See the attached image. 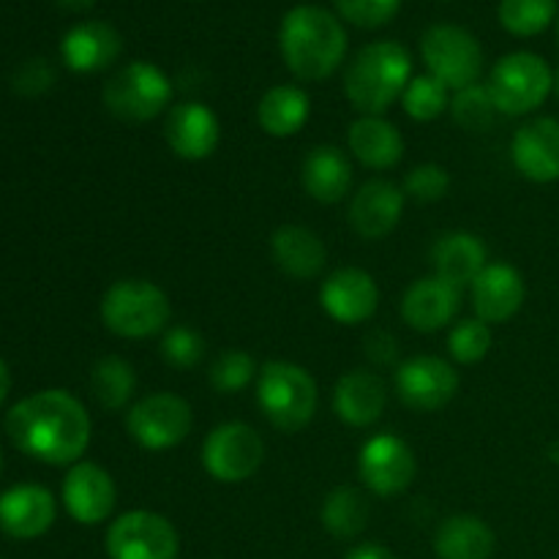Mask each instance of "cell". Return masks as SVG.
<instances>
[{
	"label": "cell",
	"mask_w": 559,
	"mask_h": 559,
	"mask_svg": "<svg viewBox=\"0 0 559 559\" xmlns=\"http://www.w3.org/2000/svg\"><path fill=\"white\" fill-rule=\"evenodd\" d=\"M11 445L36 462L63 467L76 464L91 445V415L69 391H38L5 415Z\"/></svg>",
	"instance_id": "1"
},
{
	"label": "cell",
	"mask_w": 559,
	"mask_h": 559,
	"mask_svg": "<svg viewBox=\"0 0 559 559\" xmlns=\"http://www.w3.org/2000/svg\"><path fill=\"white\" fill-rule=\"evenodd\" d=\"M287 69L304 82L328 80L347 55V31L331 11L320 5H298L278 31Z\"/></svg>",
	"instance_id": "2"
},
{
	"label": "cell",
	"mask_w": 559,
	"mask_h": 559,
	"mask_svg": "<svg viewBox=\"0 0 559 559\" xmlns=\"http://www.w3.org/2000/svg\"><path fill=\"white\" fill-rule=\"evenodd\" d=\"M413 80V58L399 41L366 44L344 74V93L364 115H382L404 96Z\"/></svg>",
	"instance_id": "3"
},
{
	"label": "cell",
	"mask_w": 559,
	"mask_h": 559,
	"mask_svg": "<svg viewBox=\"0 0 559 559\" xmlns=\"http://www.w3.org/2000/svg\"><path fill=\"white\" fill-rule=\"evenodd\" d=\"M320 391L304 366L289 360H267L257 377V404L278 431L306 429L317 413Z\"/></svg>",
	"instance_id": "4"
},
{
	"label": "cell",
	"mask_w": 559,
	"mask_h": 559,
	"mask_svg": "<svg viewBox=\"0 0 559 559\" xmlns=\"http://www.w3.org/2000/svg\"><path fill=\"white\" fill-rule=\"evenodd\" d=\"M173 304L147 278H120L104 293L102 322L120 338H151L167 331Z\"/></svg>",
	"instance_id": "5"
},
{
	"label": "cell",
	"mask_w": 559,
	"mask_h": 559,
	"mask_svg": "<svg viewBox=\"0 0 559 559\" xmlns=\"http://www.w3.org/2000/svg\"><path fill=\"white\" fill-rule=\"evenodd\" d=\"M104 107L126 123H145L158 118L173 102V82L147 60H131L115 71L104 85Z\"/></svg>",
	"instance_id": "6"
},
{
	"label": "cell",
	"mask_w": 559,
	"mask_h": 559,
	"mask_svg": "<svg viewBox=\"0 0 559 559\" xmlns=\"http://www.w3.org/2000/svg\"><path fill=\"white\" fill-rule=\"evenodd\" d=\"M486 87L495 98L497 112L516 118L535 112L549 98L555 91V71L540 55L511 52L497 60Z\"/></svg>",
	"instance_id": "7"
},
{
	"label": "cell",
	"mask_w": 559,
	"mask_h": 559,
	"mask_svg": "<svg viewBox=\"0 0 559 559\" xmlns=\"http://www.w3.org/2000/svg\"><path fill=\"white\" fill-rule=\"evenodd\" d=\"M420 55L429 74L451 91L475 85L484 71V49L478 38L459 25H431L420 38Z\"/></svg>",
	"instance_id": "8"
},
{
	"label": "cell",
	"mask_w": 559,
	"mask_h": 559,
	"mask_svg": "<svg viewBox=\"0 0 559 559\" xmlns=\"http://www.w3.org/2000/svg\"><path fill=\"white\" fill-rule=\"evenodd\" d=\"M126 429L131 440L145 451H169L191 435L194 409L178 393L158 391L131 404L126 415Z\"/></svg>",
	"instance_id": "9"
},
{
	"label": "cell",
	"mask_w": 559,
	"mask_h": 559,
	"mask_svg": "<svg viewBox=\"0 0 559 559\" xmlns=\"http://www.w3.org/2000/svg\"><path fill=\"white\" fill-rule=\"evenodd\" d=\"M265 462V442L260 431L249 424H222L205 437L202 464L205 473L218 484H243Z\"/></svg>",
	"instance_id": "10"
},
{
	"label": "cell",
	"mask_w": 559,
	"mask_h": 559,
	"mask_svg": "<svg viewBox=\"0 0 559 559\" xmlns=\"http://www.w3.org/2000/svg\"><path fill=\"white\" fill-rule=\"evenodd\" d=\"M104 549L109 559H178L180 538L162 513L129 511L109 524Z\"/></svg>",
	"instance_id": "11"
},
{
	"label": "cell",
	"mask_w": 559,
	"mask_h": 559,
	"mask_svg": "<svg viewBox=\"0 0 559 559\" xmlns=\"http://www.w3.org/2000/svg\"><path fill=\"white\" fill-rule=\"evenodd\" d=\"M358 469L371 495L396 497L413 486L418 462H415L413 448L402 437L385 431V435H374L364 442Z\"/></svg>",
	"instance_id": "12"
},
{
	"label": "cell",
	"mask_w": 559,
	"mask_h": 559,
	"mask_svg": "<svg viewBox=\"0 0 559 559\" xmlns=\"http://www.w3.org/2000/svg\"><path fill=\"white\" fill-rule=\"evenodd\" d=\"M396 393L415 413H437L459 393V371L437 355H415L396 369Z\"/></svg>",
	"instance_id": "13"
},
{
	"label": "cell",
	"mask_w": 559,
	"mask_h": 559,
	"mask_svg": "<svg viewBox=\"0 0 559 559\" xmlns=\"http://www.w3.org/2000/svg\"><path fill=\"white\" fill-rule=\"evenodd\" d=\"M320 304L331 320L342 325H364L380 306V287L374 276L360 267H338L322 282Z\"/></svg>",
	"instance_id": "14"
},
{
	"label": "cell",
	"mask_w": 559,
	"mask_h": 559,
	"mask_svg": "<svg viewBox=\"0 0 559 559\" xmlns=\"http://www.w3.org/2000/svg\"><path fill=\"white\" fill-rule=\"evenodd\" d=\"M118 489L112 475L93 462H76L63 478V506L74 522L102 524L112 516Z\"/></svg>",
	"instance_id": "15"
},
{
	"label": "cell",
	"mask_w": 559,
	"mask_h": 559,
	"mask_svg": "<svg viewBox=\"0 0 559 559\" xmlns=\"http://www.w3.org/2000/svg\"><path fill=\"white\" fill-rule=\"evenodd\" d=\"M164 140L169 151L186 162H202L213 156L222 140V126L216 112L202 102L175 104L164 120Z\"/></svg>",
	"instance_id": "16"
},
{
	"label": "cell",
	"mask_w": 559,
	"mask_h": 559,
	"mask_svg": "<svg viewBox=\"0 0 559 559\" xmlns=\"http://www.w3.org/2000/svg\"><path fill=\"white\" fill-rule=\"evenodd\" d=\"M469 289H473L475 314H478V320L489 322V325L513 320L522 311L524 298H527L524 276L508 262L486 265Z\"/></svg>",
	"instance_id": "17"
},
{
	"label": "cell",
	"mask_w": 559,
	"mask_h": 559,
	"mask_svg": "<svg viewBox=\"0 0 559 559\" xmlns=\"http://www.w3.org/2000/svg\"><path fill=\"white\" fill-rule=\"evenodd\" d=\"M58 516L52 491L36 484H22L0 495V530L16 540L41 538Z\"/></svg>",
	"instance_id": "18"
},
{
	"label": "cell",
	"mask_w": 559,
	"mask_h": 559,
	"mask_svg": "<svg viewBox=\"0 0 559 559\" xmlns=\"http://www.w3.org/2000/svg\"><path fill=\"white\" fill-rule=\"evenodd\" d=\"M511 156L519 173L533 183L559 180V120L535 118L513 134Z\"/></svg>",
	"instance_id": "19"
},
{
	"label": "cell",
	"mask_w": 559,
	"mask_h": 559,
	"mask_svg": "<svg viewBox=\"0 0 559 559\" xmlns=\"http://www.w3.org/2000/svg\"><path fill=\"white\" fill-rule=\"evenodd\" d=\"M462 309V289L442 282L440 276H424L404 293L402 317L413 331L437 333L451 325Z\"/></svg>",
	"instance_id": "20"
},
{
	"label": "cell",
	"mask_w": 559,
	"mask_h": 559,
	"mask_svg": "<svg viewBox=\"0 0 559 559\" xmlns=\"http://www.w3.org/2000/svg\"><path fill=\"white\" fill-rule=\"evenodd\" d=\"M404 189L391 180L374 178L358 189L349 205V222L366 240H382L399 227L404 213Z\"/></svg>",
	"instance_id": "21"
},
{
	"label": "cell",
	"mask_w": 559,
	"mask_h": 559,
	"mask_svg": "<svg viewBox=\"0 0 559 559\" xmlns=\"http://www.w3.org/2000/svg\"><path fill=\"white\" fill-rule=\"evenodd\" d=\"M123 52V38L109 22H80L60 41L63 63L76 74H96L109 69Z\"/></svg>",
	"instance_id": "22"
},
{
	"label": "cell",
	"mask_w": 559,
	"mask_h": 559,
	"mask_svg": "<svg viewBox=\"0 0 559 559\" xmlns=\"http://www.w3.org/2000/svg\"><path fill=\"white\" fill-rule=\"evenodd\" d=\"M388 385L380 374L369 369H355L336 382L333 391V413L342 424L366 429L377 424L385 413Z\"/></svg>",
	"instance_id": "23"
},
{
	"label": "cell",
	"mask_w": 559,
	"mask_h": 559,
	"mask_svg": "<svg viewBox=\"0 0 559 559\" xmlns=\"http://www.w3.org/2000/svg\"><path fill=\"white\" fill-rule=\"evenodd\" d=\"M489 251L486 243L473 233L464 229H453L445 233L431 249V265H435V276L442 282L453 284L456 289L473 287L475 278L480 276L486 265H489Z\"/></svg>",
	"instance_id": "24"
},
{
	"label": "cell",
	"mask_w": 559,
	"mask_h": 559,
	"mask_svg": "<svg viewBox=\"0 0 559 559\" xmlns=\"http://www.w3.org/2000/svg\"><path fill=\"white\" fill-rule=\"evenodd\" d=\"M273 262L287 273L289 278L298 282H311L325 271L328 249L320 240V235L309 227L298 224H284L273 233L271 238Z\"/></svg>",
	"instance_id": "25"
},
{
	"label": "cell",
	"mask_w": 559,
	"mask_h": 559,
	"mask_svg": "<svg viewBox=\"0 0 559 559\" xmlns=\"http://www.w3.org/2000/svg\"><path fill=\"white\" fill-rule=\"evenodd\" d=\"M300 183L311 200L322 202V205H336L349 194L353 164L336 145H317L304 158Z\"/></svg>",
	"instance_id": "26"
},
{
	"label": "cell",
	"mask_w": 559,
	"mask_h": 559,
	"mask_svg": "<svg viewBox=\"0 0 559 559\" xmlns=\"http://www.w3.org/2000/svg\"><path fill=\"white\" fill-rule=\"evenodd\" d=\"M349 153L369 169H391L404 156V136L391 120L364 115L347 131Z\"/></svg>",
	"instance_id": "27"
},
{
	"label": "cell",
	"mask_w": 559,
	"mask_h": 559,
	"mask_svg": "<svg viewBox=\"0 0 559 559\" xmlns=\"http://www.w3.org/2000/svg\"><path fill=\"white\" fill-rule=\"evenodd\" d=\"M495 530L478 516H451L435 535V551L440 559H491L495 555Z\"/></svg>",
	"instance_id": "28"
},
{
	"label": "cell",
	"mask_w": 559,
	"mask_h": 559,
	"mask_svg": "<svg viewBox=\"0 0 559 559\" xmlns=\"http://www.w3.org/2000/svg\"><path fill=\"white\" fill-rule=\"evenodd\" d=\"M311 115V98L304 87L298 85H276L260 98L257 107V120L265 134L278 136H295Z\"/></svg>",
	"instance_id": "29"
},
{
	"label": "cell",
	"mask_w": 559,
	"mask_h": 559,
	"mask_svg": "<svg viewBox=\"0 0 559 559\" xmlns=\"http://www.w3.org/2000/svg\"><path fill=\"white\" fill-rule=\"evenodd\" d=\"M91 391L96 402L109 413H120L129 407L131 396L136 393V371L120 355H107L98 360L91 371Z\"/></svg>",
	"instance_id": "30"
},
{
	"label": "cell",
	"mask_w": 559,
	"mask_h": 559,
	"mask_svg": "<svg viewBox=\"0 0 559 559\" xmlns=\"http://www.w3.org/2000/svg\"><path fill=\"white\" fill-rule=\"evenodd\" d=\"M369 500L355 486H338L325 497L322 506V524L333 538H358L369 524Z\"/></svg>",
	"instance_id": "31"
},
{
	"label": "cell",
	"mask_w": 559,
	"mask_h": 559,
	"mask_svg": "<svg viewBox=\"0 0 559 559\" xmlns=\"http://www.w3.org/2000/svg\"><path fill=\"white\" fill-rule=\"evenodd\" d=\"M404 112L418 123H429V120L440 118L445 109H451V87L442 85L437 76L420 74L413 76L402 96Z\"/></svg>",
	"instance_id": "32"
},
{
	"label": "cell",
	"mask_w": 559,
	"mask_h": 559,
	"mask_svg": "<svg viewBox=\"0 0 559 559\" xmlns=\"http://www.w3.org/2000/svg\"><path fill=\"white\" fill-rule=\"evenodd\" d=\"M557 0H502L500 25L511 36H538L555 22Z\"/></svg>",
	"instance_id": "33"
},
{
	"label": "cell",
	"mask_w": 559,
	"mask_h": 559,
	"mask_svg": "<svg viewBox=\"0 0 559 559\" xmlns=\"http://www.w3.org/2000/svg\"><path fill=\"white\" fill-rule=\"evenodd\" d=\"M451 115L464 131H489L497 115L489 87L475 82V85L456 91V96L451 98Z\"/></svg>",
	"instance_id": "34"
},
{
	"label": "cell",
	"mask_w": 559,
	"mask_h": 559,
	"mask_svg": "<svg viewBox=\"0 0 559 559\" xmlns=\"http://www.w3.org/2000/svg\"><path fill=\"white\" fill-rule=\"evenodd\" d=\"M491 344H495V333H491L489 322L484 320H464L448 333V353L462 366L480 364L489 355Z\"/></svg>",
	"instance_id": "35"
},
{
	"label": "cell",
	"mask_w": 559,
	"mask_h": 559,
	"mask_svg": "<svg viewBox=\"0 0 559 559\" xmlns=\"http://www.w3.org/2000/svg\"><path fill=\"white\" fill-rule=\"evenodd\" d=\"M260 377L257 360L243 349H229L216 358L211 366V385L218 393H240Z\"/></svg>",
	"instance_id": "36"
},
{
	"label": "cell",
	"mask_w": 559,
	"mask_h": 559,
	"mask_svg": "<svg viewBox=\"0 0 559 559\" xmlns=\"http://www.w3.org/2000/svg\"><path fill=\"white\" fill-rule=\"evenodd\" d=\"M162 358L178 371L194 369L205 358V338L189 325L167 328L162 338Z\"/></svg>",
	"instance_id": "37"
},
{
	"label": "cell",
	"mask_w": 559,
	"mask_h": 559,
	"mask_svg": "<svg viewBox=\"0 0 559 559\" xmlns=\"http://www.w3.org/2000/svg\"><path fill=\"white\" fill-rule=\"evenodd\" d=\"M404 194L415 202H440L451 191V175L440 164H418L404 178Z\"/></svg>",
	"instance_id": "38"
},
{
	"label": "cell",
	"mask_w": 559,
	"mask_h": 559,
	"mask_svg": "<svg viewBox=\"0 0 559 559\" xmlns=\"http://www.w3.org/2000/svg\"><path fill=\"white\" fill-rule=\"evenodd\" d=\"M338 14L358 27H382L396 16L402 0H333Z\"/></svg>",
	"instance_id": "39"
},
{
	"label": "cell",
	"mask_w": 559,
	"mask_h": 559,
	"mask_svg": "<svg viewBox=\"0 0 559 559\" xmlns=\"http://www.w3.org/2000/svg\"><path fill=\"white\" fill-rule=\"evenodd\" d=\"M11 85H14V91L20 96H41V93H47L55 85V69L49 66V60L31 58L14 71Z\"/></svg>",
	"instance_id": "40"
},
{
	"label": "cell",
	"mask_w": 559,
	"mask_h": 559,
	"mask_svg": "<svg viewBox=\"0 0 559 559\" xmlns=\"http://www.w3.org/2000/svg\"><path fill=\"white\" fill-rule=\"evenodd\" d=\"M366 355H369L374 364L385 366V364H393L399 355V342L393 333L388 331H374L366 336Z\"/></svg>",
	"instance_id": "41"
},
{
	"label": "cell",
	"mask_w": 559,
	"mask_h": 559,
	"mask_svg": "<svg viewBox=\"0 0 559 559\" xmlns=\"http://www.w3.org/2000/svg\"><path fill=\"white\" fill-rule=\"evenodd\" d=\"M347 559H396V555L382 544H360L349 551Z\"/></svg>",
	"instance_id": "42"
},
{
	"label": "cell",
	"mask_w": 559,
	"mask_h": 559,
	"mask_svg": "<svg viewBox=\"0 0 559 559\" xmlns=\"http://www.w3.org/2000/svg\"><path fill=\"white\" fill-rule=\"evenodd\" d=\"M55 3L66 11H87V9H93L98 0H55Z\"/></svg>",
	"instance_id": "43"
},
{
	"label": "cell",
	"mask_w": 559,
	"mask_h": 559,
	"mask_svg": "<svg viewBox=\"0 0 559 559\" xmlns=\"http://www.w3.org/2000/svg\"><path fill=\"white\" fill-rule=\"evenodd\" d=\"M9 391H11V371H9V366H5L3 360H0V407H3V402H5V396H9Z\"/></svg>",
	"instance_id": "44"
},
{
	"label": "cell",
	"mask_w": 559,
	"mask_h": 559,
	"mask_svg": "<svg viewBox=\"0 0 559 559\" xmlns=\"http://www.w3.org/2000/svg\"><path fill=\"white\" fill-rule=\"evenodd\" d=\"M555 93L559 96V69L555 71Z\"/></svg>",
	"instance_id": "45"
},
{
	"label": "cell",
	"mask_w": 559,
	"mask_h": 559,
	"mask_svg": "<svg viewBox=\"0 0 559 559\" xmlns=\"http://www.w3.org/2000/svg\"><path fill=\"white\" fill-rule=\"evenodd\" d=\"M0 473H3V451H0Z\"/></svg>",
	"instance_id": "46"
},
{
	"label": "cell",
	"mask_w": 559,
	"mask_h": 559,
	"mask_svg": "<svg viewBox=\"0 0 559 559\" xmlns=\"http://www.w3.org/2000/svg\"><path fill=\"white\" fill-rule=\"evenodd\" d=\"M557 38H559V20H557Z\"/></svg>",
	"instance_id": "47"
}]
</instances>
